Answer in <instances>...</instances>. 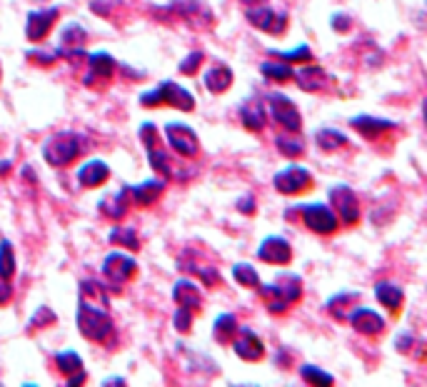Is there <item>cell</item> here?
<instances>
[{"label":"cell","mask_w":427,"mask_h":387,"mask_svg":"<svg viewBox=\"0 0 427 387\" xmlns=\"http://www.w3.org/2000/svg\"><path fill=\"white\" fill-rule=\"evenodd\" d=\"M80 297H78V330L90 342H107L115 332L110 310H107V287L95 280H80L78 285Z\"/></svg>","instance_id":"1"},{"label":"cell","mask_w":427,"mask_h":387,"mask_svg":"<svg viewBox=\"0 0 427 387\" xmlns=\"http://www.w3.org/2000/svg\"><path fill=\"white\" fill-rule=\"evenodd\" d=\"M260 297L270 315H285L302 297V277L295 272H280L273 282H260Z\"/></svg>","instance_id":"2"},{"label":"cell","mask_w":427,"mask_h":387,"mask_svg":"<svg viewBox=\"0 0 427 387\" xmlns=\"http://www.w3.org/2000/svg\"><path fill=\"white\" fill-rule=\"evenodd\" d=\"M140 107H175V110L183 112H193L195 110V95L183 88L180 83L175 80H163L153 88V90H145L140 95Z\"/></svg>","instance_id":"3"},{"label":"cell","mask_w":427,"mask_h":387,"mask_svg":"<svg viewBox=\"0 0 427 387\" xmlns=\"http://www.w3.org/2000/svg\"><path fill=\"white\" fill-rule=\"evenodd\" d=\"M83 153V138L73 130L56 133L43 143V158L51 168H68Z\"/></svg>","instance_id":"4"},{"label":"cell","mask_w":427,"mask_h":387,"mask_svg":"<svg viewBox=\"0 0 427 387\" xmlns=\"http://www.w3.org/2000/svg\"><path fill=\"white\" fill-rule=\"evenodd\" d=\"M137 135H140L142 148L148 153V163L150 168H153V173L163 180L173 178V165H170L168 148H165L163 138L158 135V125H155V122H142Z\"/></svg>","instance_id":"5"},{"label":"cell","mask_w":427,"mask_h":387,"mask_svg":"<svg viewBox=\"0 0 427 387\" xmlns=\"http://www.w3.org/2000/svg\"><path fill=\"white\" fill-rule=\"evenodd\" d=\"M100 272L107 282V290L120 292V287L125 285L127 280L137 275V260L132 258V253H120V250H112L102 258Z\"/></svg>","instance_id":"6"},{"label":"cell","mask_w":427,"mask_h":387,"mask_svg":"<svg viewBox=\"0 0 427 387\" xmlns=\"http://www.w3.org/2000/svg\"><path fill=\"white\" fill-rule=\"evenodd\" d=\"M265 110L270 112V117L275 120V125H280L288 133H297L302 130V115L300 107L283 92H268L265 95Z\"/></svg>","instance_id":"7"},{"label":"cell","mask_w":427,"mask_h":387,"mask_svg":"<svg viewBox=\"0 0 427 387\" xmlns=\"http://www.w3.org/2000/svg\"><path fill=\"white\" fill-rule=\"evenodd\" d=\"M297 215L302 218V225H305L310 233L315 235H335L337 228H340V220H337L335 210L325 203H302V205H295Z\"/></svg>","instance_id":"8"},{"label":"cell","mask_w":427,"mask_h":387,"mask_svg":"<svg viewBox=\"0 0 427 387\" xmlns=\"http://www.w3.org/2000/svg\"><path fill=\"white\" fill-rule=\"evenodd\" d=\"M165 140L173 148V153H178L180 158L195 160L200 155V138L188 122H165Z\"/></svg>","instance_id":"9"},{"label":"cell","mask_w":427,"mask_h":387,"mask_svg":"<svg viewBox=\"0 0 427 387\" xmlns=\"http://www.w3.org/2000/svg\"><path fill=\"white\" fill-rule=\"evenodd\" d=\"M327 198H330V208L335 210L337 220H340L342 225H357L362 218V210H360V200H357L355 190L350 188V185L340 183V185H332L330 193H327Z\"/></svg>","instance_id":"10"},{"label":"cell","mask_w":427,"mask_h":387,"mask_svg":"<svg viewBox=\"0 0 427 387\" xmlns=\"http://www.w3.org/2000/svg\"><path fill=\"white\" fill-rule=\"evenodd\" d=\"M163 11L173 16L175 21L188 23L190 28H198V31L213 26V11L205 6L203 0H173Z\"/></svg>","instance_id":"11"},{"label":"cell","mask_w":427,"mask_h":387,"mask_svg":"<svg viewBox=\"0 0 427 387\" xmlns=\"http://www.w3.org/2000/svg\"><path fill=\"white\" fill-rule=\"evenodd\" d=\"M245 21L258 31L268 33V36H283L288 31V13L275 11L268 3H258V6L245 8Z\"/></svg>","instance_id":"12"},{"label":"cell","mask_w":427,"mask_h":387,"mask_svg":"<svg viewBox=\"0 0 427 387\" xmlns=\"http://www.w3.org/2000/svg\"><path fill=\"white\" fill-rule=\"evenodd\" d=\"M273 188L285 198H295V195H302L312 188V173L302 165H288V168L275 173Z\"/></svg>","instance_id":"13"},{"label":"cell","mask_w":427,"mask_h":387,"mask_svg":"<svg viewBox=\"0 0 427 387\" xmlns=\"http://www.w3.org/2000/svg\"><path fill=\"white\" fill-rule=\"evenodd\" d=\"M178 265L183 272H188V277H200V282H203L205 287H218L220 282H223V275H220L218 267H215L213 263H208L205 255H195L193 248H188L180 255Z\"/></svg>","instance_id":"14"},{"label":"cell","mask_w":427,"mask_h":387,"mask_svg":"<svg viewBox=\"0 0 427 387\" xmlns=\"http://www.w3.org/2000/svg\"><path fill=\"white\" fill-rule=\"evenodd\" d=\"M88 70L85 75H83V85L88 88H100V85H107L110 83V78L115 75V58L110 55V53L100 51V53H93V55H88L85 60Z\"/></svg>","instance_id":"15"},{"label":"cell","mask_w":427,"mask_h":387,"mask_svg":"<svg viewBox=\"0 0 427 387\" xmlns=\"http://www.w3.org/2000/svg\"><path fill=\"white\" fill-rule=\"evenodd\" d=\"M60 18V8L51 6V8H38V11H31L26 18V38L31 43H41L48 38L51 28L58 23Z\"/></svg>","instance_id":"16"},{"label":"cell","mask_w":427,"mask_h":387,"mask_svg":"<svg viewBox=\"0 0 427 387\" xmlns=\"http://www.w3.org/2000/svg\"><path fill=\"white\" fill-rule=\"evenodd\" d=\"M345 320L352 325V330L365 337H380L387 330V320L372 307H355V310L347 312Z\"/></svg>","instance_id":"17"},{"label":"cell","mask_w":427,"mask_h":387,"mask_svg":"<svg viewBox=\"0 0 427 387\" xmlns=\"http://www.w3.org/2000/svg\"><path fill=\"white\" fill-rule=\"evenodd\" d=\"M233 350L240 360L245 362H260L265 357V342L260 340V335L255 330H248V327H238L233 340Z\"/></svg>","instance_id":"18"},{"label":"cell","mask_w":427,"mask_h":387,"mask_svg":"<svg viewBox=\"0 0 427 387\" xmlns=\"http://www.w3.org/2000/svg\"><path fill=\"white\" fill-rule=\"evenodd\" d=\"M258 260L268 263V265H288L292 260L290 243L285 238H280V235H268L258 245Z\"/></svg>","instance_id":"19"},{"label":"cell","mask_w":427,"mask_h":387,"mask_svg":"<svg viewBox=\"0 0 427 387\" xmlns=\"http://www.w3.org/2000/svg\"><path fill=\"white\" fill-rule=\"evenodd\" d=\"M165 188H168V180H142V183L137 185H127V193H130V200L132 205H137V208H150V205H155L160 198H163Z\"/></svg>","instance_id":"20"},{"label":"cell","mask_w":427,"mask_h":387,"mask_svg":"<svg viewBox=\"0 0 427 387\" xmlns=\"http://www.w3.org/2000/svg\"><path fill=\"white\" fill-rule=\"evenodd\" d=\"M238 115L248 133H263L265 125H268V110H265V102L260 97H248V100L240 102Z\"/></svg>","instance_id":"21"},{"label":"cell","mask_w":427,"mask_h":387,"mask_svg":"<svg viewBox=\"0 0 427 387\" xmlns=\"http://www.w3.org/2000/svg\"><path fill=\"white\" fill-rule=\"evenodd\" d=\"M56 367H58V372L65 377L70 387H78L88 380V372H85V367H83V357L78 355L75 350H60L58 352Z\"/></svg>","instance_id":"22"},{"label":"cell","mask_w":427,"mask_h":387,"mask_svg":"<svg viewBox=\"0 0 427 387\" xmlns=\"http://www.w3.org/2000/svg\"><path fill=\"white\" fill-rule=\"evenodd\" d=\"M350 127L355 133H360L365 140H380L390 130H395V122L387 117H375V115H355L350 117Z\"/></svg>","instance_id":"23"},{"label":"cell","mask_w":427,"mask_h":387,"mask_svg":"<svg viewBox=\"0 0 427 387\" xmlns=\"http://www.w3.org/2000/svg\"><path fill=\"white\" fill-rule=\"evenodd\" d=\"M107 178H110V165L100 158L85 160V163L80 165V170H78V183H80V188H88V190L105 185Z\"/></svg>","instance_id":"24"},{"label":"cell","mask_w":427,"mask_h":387,"mask_svg":"<svg viewBox=\"0 0 427 387\" xmlns=\"http://www.w3.org/2000/svg\"><path fill=\"white\" fill-rule=\"evenodd\" d=\"M85 41H88V31L80 26V23L70 21L60 31V38H58V46H56V55L58 58H68L73 51H80V48H85Z\"/></svg>","instance_id":"25"},{"label":"cell","mask_w":427,"mask_h":387,"mask_svg":"<svg viewBox=\"0 0 427 387\" xmlns=\"http://www.w3.org/2000/svg\"><path fill=\"white\" fill-rule=\"evenodd\" d=\"M173 300H175V305L188 307V310H193V312L203 310V292H200V287L195 285L190 277H180V280L173 285Z\"/></svg>","instance_id":"26"},{"label":"cell","mask_w":427,"mask_h":387,"mask_svg":"<svg viewBox=\"0 0 427 387\" xmlns=\"http://www.w3.org/2000/svg\"><path fill=\"white\" fill-rule=\"evenodd\" d=\"M132 200H130V193H127V185H122L115 195H105V198L97 203V210H100L102 218H110V220H122L130 210Z\"/></svg>","instance_id":"27"},{"label":"cell","mask_w":427,"mask_h":387,"mask_svg":"<svg viewBox=\"0 0 427 387\" xmlns=\"http://www.w3.org/2000/svg\"><path fill=\"white\" fill-rule=\"evenodd\" d=\"M203 85L213 95H223L225 90H230L233 85V68H228L225 63H213L208 65V70L203 73Z\"/></svg>","instance_id":"28"},{"label":"cell","mask_w":427,"mask_h":387,"mask_svg":"<svg viewBox=\"0 0 427 387\" xmlns=\"http://www.w3.org/2000/svg\"><path fill=\"white\" fill-rule=\"evenodd\" d=\"M292 80L297 83V88L302 92H322L330 85V75L320 65H305L302 70H297L292 75Z\"/></svg>","instance_id":"29"},{"label":"cell","mask_w":427,"mask_h":387,"mask_svg":"<svg viewBox=\"0 0 427 387\" xmlns=\"http://www.w3.org/2000/svg\"><path fill=\"white\" fill-rule=\"evenodd\" d=\"M375 297H377V302L390 312V315H397V312L402 310V305H405V290H402L400 285H395V282H390V280L377 282Z\"/></svg>","instance_id":"30"},{"label":"cell","mask_w":427,"mask_h":387,"mask_svg":"<svg viewBox=\"0 0 427 387\" xmlns=\"http://www.w3.org/2000/svg\"><path fill=\"white\" fill-rule=\"evenodd\" d=\"M312 140H315V145L322 153H337V150H342L347 145V135L342 130H337V127H320V130H315Z\"/></svg>","instance_id":"31"},{"label":"cell","mask_w":427,"mask_h":387,"mask_svg":"<svg viewBox=\"0 0 427 387\" xmlns=\"http://www.w3.org/2000/svg\"><path fill=\"white\" fill-rule=\"evenodd\" d=\"M275 148H278V153L283 155V158L297 160L305 153V140L297 138V133H283L275 138Z\"/></svg>","instance_id":"32"},{"label":"cell","mask_w":427,"mask_h":387,"mask_svg":"<svg viewBox=\"0 0 427 387\" xmlns=\"http://www.w3.org/2000/svg\"><path fill=\"white\" fill-rule=\"evenodd\" d=\"M238 317L233 315V312H223V315L215 317L213 322V337L215 342H220V345H228L230 340L235 337V332H238Z\"/></svg>","instance_id":"33"},{"label":"cell","mask_w":427,"mask_h":387,"mask_svg":"<svg viewBox=\"0 0 427 387\" xmlns=\"http://www.w3.org/2000/svg\"><path fill=\"white\" fill-rule=\"evenodd\" d=\"M107 240L112 245H120L125 248L127 253H137L140 250V238H137V230L135 228H127V225H115V228L107 233Z\"/></svg>","instance_id":"34"},{"label":"cell","mask_w":427,"mask_h":387,"mask_svg":"<svg viewBox=\"0 0 427 387\" xmlns=\"http://www.w3.org/2000/svg\"><path fill=\"white\" fill-rule=\"evenodd\" d=\"M260 73H263L265 80H273V83H290L292 75H295V70H292V65H288V63L283 60H265L260 63Z\"/></svg>","instance_id":"35"},{"label":"cell","mask_w":427,"mask_h":387,"mask_svg":"<svg viewBox=\"0 0 427 387\" xmlns=\"http://www.w3.org/2000/svg\"><path fill=\"white\" fill-rule=\"evenodd\" d=\"M355 302H357V292H337V295H332L330 300L325 302V310L330 312L335 320H345Z\"/></svg>","instance_id":"36"},{"label":"cell","mask_w":427,"mask_h":387,"mask_svg":"<svg viewBox=\"0 0 427 387\" xmlns=\"http://www.w3.org/2000/svg\"><path fill=\"white\" fill-rule=\"evenodd\" d=\"M18 270V260H16V248H13L11 240H0V277L3 280H13Z\"/></svg>","instance_id":"37"},{"label":"cell","mask_w":427,"mask_h":387,"mask_svg":"<svg viewBox=\"0 0 427 387\" xmlns=\"http://www.w3.org/2000/svg\"><path fill=\"white\" fill-rule=\"evenodd\" d=\"M233 280L238 282L240 287H248V290H258V285L263 282L258 275V270H255V265H250V263H235Z\"/></svg>","instance_id":"38"},{"label":"cell","mask_w":427,"mask_h":387,"mask_svg":"<svg viewBox=\"0 0 427 387\" xmlns=\"http://www.w3.org/2000/svg\"><path fill=\"white\" fill-rule=\"evenodd\" d=\"M270 58H275V60H283L288 63V65H295V63H310L312 60V48L307 46V43H300L297 48H292V51H270L268 53Z\"/></svg>","instance_id":"39"},{"label":"cell","mask_w":427,"mask_h":387,"mask_svg":"<svg viewBox=\"0 0 427 387\" xmlns=\"http://www.w3.org/2000/svg\"><path fill=\"white\" fill-rule=\"evenodd\" d=\"M300 377H302V382L315 385V387H325V385H332V382H335V377H332L330 372L320 370L317 365H302Z\"/></svg>","instance_id":"40"},{"label":"cell","mask_w":427,"mask_h":387,"mask_svg":"<svg viewBox=\"0 0 427 387\" xmlns=\"http://www.w3.org/2000/svg\"><path fill=\"white\" fill-rule=\"evenodd\" d=\"M56 320H58L56 312H53L48 305H41V307H38V310L31 315V320H28V330H31V332L43 330V327H48V325H56Z\"/></svg>","instance_id":"41"},{"label":"cell","mask_w":427,"mask_h":387,"mask_svg":"<svg viewBox=\"0 0 427 387\" xmlns=\"http://www.w3.org/2000/svg\"><path fill=\"white\" fill-rule=\"evenodd\" d=\"M203 63H205V53L193 51V53H188L183 60H180L178 70L183 73V75H198L200 68H203Z\"/></svg>","instance_id":"42"},{"label":"cell","mask_w":427,"mask_h":387,"mask_svg":"<svg viewBox=\"0 0 427 387\" xmlns=\"http://www.w3.org/2000/svg\"><path fill=\"white\" fill-rule=\"evenodd\" d=\"M193 322H195V312L188 310V307L178 305V310H175V315H173V327H175V330H178L180 335H188V332L193 330Z\"/></svg>","instance_id":"43"},{"label":"cell","mask_w":427,"mask_h":387,"mask_svg":"<svg viewBox=\"0 0 427 387\" xmlns=\"http://www.w3.org/2000/svg\"><path fill=\"white\" fill-rule=\"evenodd\" d=\"M26 58H28L31 63H36V65H43V68L56 65V60H58L56 51H53V53H48V51H28Z\"/></svg>","instance_id":"44"},{"label":"cell","mask_w":427,"mask_h":387,"mask_svg":"<svg viewBox=\"0 0 427 387\" xmlns=\"http://www.w3.org/2000/svg\"><path fill=\"white\" fill-rule=\"evenodd\" d=\"M235 208H238V213L240 215H255L258 213V203H255V195L253 193H245V195H240L238 198V203H235Z\"/></svg>","instance_id":"45"},{"label":"cell","mask_w":427,"mask_h":387,"mask_svg":"<svg viewBox=\"0 0 427 387\" xmlns=\"http://www.w3.org/2000/svg\"><path fill=\"white\" fill-rule=\"evenodd\" d=\"M330 28L335 33H347L352 28L350 16H347V13H335V16L330 18Z\"/></svg>","instance_id":"46"},{"label":"cell","mask_w":427,"mask_h":387,"mask_svg":"<svg viewBox=\"0 0 427 387\" xmlns=\"http://www.w3.org/2000/svg\"><path fill=\"white\" fill-rule=\"evenodd\" d=\"M412 342H415V335H412V330H402L400 335L395 337V350L405 355V352L412 350Z\"/></svg>","instance_id":"47"},{"label":"cell","mask_w":427,"mask_h":387,"mask_svg":"<svg viewBox=\"0 0 427 387\" xmlns=\"http://www.w3.org/2000/svg\"><path fill=\"white\" fill-rule=\"evenodd\" d=\"M11 300H13V285H11V280H3V277H0V307L8 305Z\"/></svg>","instance_id":"48"},{"label":"cell","mask_w":427,"mask_h":387,"mask_svg":"<svg viewBox=\"0 0 427 387\" xmlns=\"http://www.w3.org/2000/svg\"><path fill=\"white\" fill-rule=\"evenodd\" d=\"M11 170H13V163H11V160H3V163H0V178H3L6 173H11Z\"/></svg>","instance_id":"49"},{"label":"cell","mask_w":427,"mask_h":387,"mask_svg":"<svg viewBox=\"0 0 427 387\" xmlns=\"http://www.w3.org/2000/svg\"><path fill=\"white\" fill-rule=\"evenodd\" d=\"M102 385H125V380L122 377H107V380H102Z\"/></svg>","instance_id":"50"},{"label":"cell","mask_w":427,"mask_h":387,"mask_svg":"<svg viewBox=\"0 0 427 387\" xmlns=\"http://www.w3.org/2000/svg\"><path fill=\"white\" fill-rule=\"evenodd\" d=\"M243 6H258V3H268V0H240Z\"/></svg>","instance_id":"51"}]
</instances>
